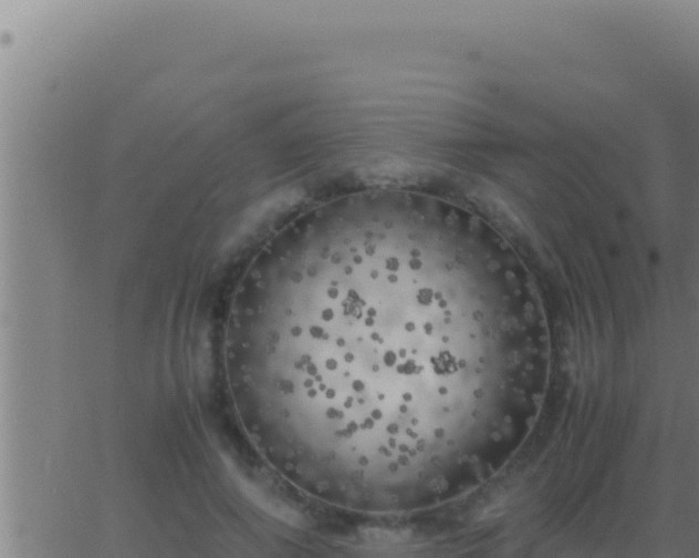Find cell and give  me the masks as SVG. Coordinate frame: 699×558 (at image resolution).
I'll use <instances>...</instances> for the list:
<instances>
[{"instance_id": "cell-1", "label": "cell", "mask_w": 699, "mask_h": 558, "mask_svg": "<svg viewBox=\"0 0 699 558\" xmlns=\"http://www.w3.org/2000/svg\"><path fill=\"white\" fill-rule=\"evenodd\" d=\"M436 205L338 240L292 312L286 414L330 484L400 510L449 493L467 405L523 395L525 312L508 259L458 247Z\"/></svg>"}]
</instances>
